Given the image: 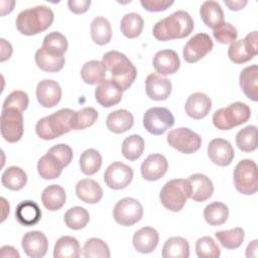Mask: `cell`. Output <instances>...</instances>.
<instances>
[{
  "label": "cell",
  "mask_w": 258,
  "mask_h": 258,
  "mask_svg": "<svg viewBox=\"0 0 258 258\" xmlns=\"http://www.w3.org/2000/svg\"><path fill=\"white\" fill-rule=\"evenodd\" d=\"M240 87L245 96L256 102L258 101V67L252 64L246 67L240 74Z\"/></svg>",
  "instance_id": "cell-26"
},
{
  "label": "cell",
  "mask_w": 258,
  "mask_h": 258,
  "mask_svg": "<svg viewBox=\"0 0 258 258\" xmlns=\"http://www.w3.org/2000/svg\"><path fill=\"white\" fill-rule=\"evenodd\" d=\"M247 0H225V4L232 11H238L243 9L247 5Z\"/></svg>",
  "instance_id": "cell-56"
},
{
  "label": "cell",
  "mask_w": 258,
  "mask_h": 258,
  "mask_svg": "<svg viewBox=\"0 0 258 258\" xmlns=\"http://www.w3.org/2000/svg\"><path fill=\"white\" fill-rule=\"evenodd\" d=\"M167 143L181 153L190 154L200 149L202 137L189 128L180 127L168 132Z\"/></svg>",
  "instance_id": "cell-8"
},
{
  "label": "cell",
  "mask_w": 258,
  "mask_h": 258,
  "mask_svg": "<svg viewBox=\"0 0 258 258\" xmlns=\"http://www.w3.org/2000/svg\"><path fill=\"white\" fill-rule=\"evenodd\" d=\"M91 5L90 0H70L68 1V6L70 10L75 14L85 13Z\"/></svg>",
  "instance_id": "cell-54"
},
{
  "label": "cell",
  "mask_w": 258,
  "mask_h": 258,
  "mask_svg": "<svg viewBox=\"0 0 258 258\" xmlns=\"http://www.w3.org/2000/svg\"><path fill=\"white\" fill-rule=\"evenodd\" d=\"M1 61H4L11 56L12 46L4 38H1Z\"/></svg>",
  "instance_id": "cell-55"
},
{
  "label": "cell",
  "mask_w": 258,
  "mask_h": 258,
  "mask_svg": "<svg viewBox=\"0 0 258 258\" xmlns=\"http://www.w3.org/2000/svg\"><path fill=\"white\" fill-rule=\"evenodd\" d=\"M174 2L169 0H141L140 4L149 12H160L169 8Z\"/></svg>",
  "instance_id": "cell-52"
},
{
  "label": "cell",
  "mask_w": 258,
  "mask_h": 258,
  "mask_svg": "<svg viewBox=\"0 0 258 258\" xmlns=\"http://www.w3.org/2000/svg\"><path fill=\"white\" fill-rule=\"evenodd\" d=\"M0 122L1 135L6 141L15 143L21 139L24 130L22 111L16 108L2 109Z\"/></svg>",
  "instance_id": "cell-9"
},
{
  "label": "cell",
  "mask_w": 258,
  "mask_h": 258,
  "mask_svg": "<svg viewBox=\"0 0 258 258\" xmlns=\"http://www.w3.org/2000/svg\"><path fill=\"white\" fill-rule=\"evenodd\" d=\"M66 225L72 230H81L90 221V215L83 207H73L67 211L63 217Z\"/></svg>",
  "instance_id": "cell-44"
},
{
  "label": "cell",
  "mask_w": 258,
  "mask_h": 258,
  "mask_svg": "<svg viewBox=\"0 0 258 258\" xmlns=\"http://www.w3.org/2000/svg\"><path fill=\"white\" fill-rule=\"evenodd\" d=\"M102 62L111 73V81L122 91L131 87L137 77V70L129 58L122 52L110 50L103 55Z\"/></svg>",
  "instance_id": "cell-2"
},
{
  "label": "cell",
  "mask_w": 258,
  "mask_h": 258,
  "mask_svg": "<svg viewBox=\"0 0 258 258\" xmlns=\"http://www.w3.org/2000/svg\"><path fill=\"white\" fill-rule=\"evenodd\" d=\"M257 31H252L246 35V37L243 39L244 44L248 50V52L255 56L258 53V45H257Z\"/></svg>",
  "instance_id": "cell-53"
},
{
  "label": "cell",
  "mask_w": 258,
  "mask_h": 258,
  "mask_svg": "<svg viewBox=\"0 0 258 258\" xmlns=\"http://www.w3.org/2000/svg\"><path fill=\"white\" fill-rule=\"evenodd\" d=\"M163 258H188L189 244L182 237H170L162 247Z\"/></svg>",
  "instance_id": "cell-33"
},
{
  "label": "cell",
  "mask_w": 258,
  "mask_h": 258,
  "mask_svg": "<svg viewBox=\"0 0 258 258\" xmlns=\"http://www.w3.org/2000/svg\"><path fill=\"white\" fill-rule=\"evenodd\" d=\"M158 240L159 235L154 228L143 227L135 232L132 243L137 252L146 254L152 252L156 248Z\"/></svg>",
  "instance_id": "cell-23"
},
{
  "label": "cell",
  "mask_w": 258,
  "mask_h": 258,
  "mask_svg": "<svg viewBox=\"0 0 258 258\" xmlns=\"http://www.w3.org/2000/svg\"><path fill=\"white\" fill-rule=\"evenodd\" d=\"M214 43L209 34L200 32L195 34L185 43L183 47V58L189 63H194L202 59L213 49Z\"/></svg>",
  "instance_id": "cell-12"
},
{
  "label": "cell",
  "mask_w": 258,
  "mask_h": 258,
  "mask_svg": "<svg viewBox=\"0 0 258 258\" xmlns=\"http://www.w3.org/2000/svg\"><path fill=\"white\" fill-rule=\"evenodd\" d=\"M213 35L218 42L227 44L232 43L236 40L238 36V30L230 22H223L214 29Z\"/></svg>",
  "instance_id": "cell-48"
},
{
  "label": "cell",
  "mask_w": 258,
  "mask_h": 258,
  "mask_svg": "<svg viewBox=\"0 0 258 258\" xmlns=\"http://www.w3.org/2000/svg\"><path fill=\"white\" fill-rule=\"evenodd\" d=\"M212 109L211 98L201 92L191 94L184 105L185 113L192 119L200 120L205 118Z\"/></svg>",
  "instance_id": "cell-20"
},
{
  "label": "cell",
  "mask_w": 258,
  "mask_h": 258,
  "mask_svg": "<svg viewBox=\"0 0 258 258\" xmlns=\"http://www.w3.org/2000/svg\"><path fill=\"white\" fill-rule=\"evenodd\" d=\"M168 162L164 155L153 153L148 155L141 164L142 177L149 181L158 180L167 171Z\"/></svg>",
  "instance_id": "cell-16"
},
{
  "label": "cell",
  "mask_w": 258,
  "mask_h": 258,
  "mask_svg": "<svg viewBox=\"0 0 258 258\" xmlns=\"http://www.w3.org/2000/svg\"><path fill=\"white\" fill-rule=\"evenodd\" d=\"M63 167L62 163L49 152H46V154L41 156L37 162L38 174L43 179L57 178L61 174Z\"/></svg>",
  "instance_id": "cell-30"
},
{
  "label": "cell",
  "mask_w": 258,
  "mask_h": 258,
  "mask_svg": "<svg viewBox=\"0 0 258 258\" xmlns=\"http://www.w3.org/2000/svg\"><path fill=\"white\" fill-rule=\"evenodd\" d=\"M208 156L213 163L219 166H227L232 163L235 152L229 141L223 138H215L208 145Z\"/></svg>",
  "instance_id": "cell-14"
},
{
  "label": "cell",
  "mask_w": 258,
  "mask_h": 258,
  "mask_svg": "<svg viewBox=\"0 0 258 258\" xmlns=\"http://www.w3.org/2000/svg\"><path fill=\"white\" fill-rule=\"evenodd\" d=\"M257 240H253L251 243L248 244L247 249H246V256L248 258L250 257H257Z\"/></svg>",
  "instance_id": "cell-58"
},
{
  "label": "cell",
  "mask_w": 258,
  "mask_h": 258,
  "mask_svg": "<svg viewBox=\"0 0 258 258\" xmlns=\"http://www.w3.org/2000/svg\"><path fill=\"white\" fill-rule=\"evenodd\" d=\"M34 59L36 66L40 70L48 73H56L60 71L66 62L63 54L49 51L43 47L36 50Z\"/></svg>",
  "instance_id": "cell-24"
},
{
  "label": "cell",
  "mask_w": 258,
  "mask_h": 258,
  "mask_svg": "<svg viewBox=\"0 0 258 258\" xmlns=\"http://www.w3.org/2000/svg\"><path fill=\"white\" fill-rule=\"evenodd\" d=\"M98 119V112L93 107H85L79 111H75L72 118L73 130H84L92 126Z\"/></svg>",
  "instance_id": "cell-42"
},
{
  "label": "cell",
  "mask_w": 258,
  "mask_h": 258,
  "mask_svg": "<svg viewBox=\"0 0 258 258\" xmlns=\"http://www.w3.org/2000/svg\"><path fill=\"white\" fill-rule=\"evenodd\" d=\"M134 117L132 113L125 109H119L109 113L106 119L107 128L116 134L124 133L132 128Z\"/></svg>",
  "instance_id": "cell-27"
},
{
  "label": "cell",
  "mask_w": 258,
  "mask_h": 258,
  "mask_svg": "<svg viewBox=\"0 0 258 258\" xmlns=\"http://www.w3.org/2000/svg\"><path fill=\"white\" fill-rule=\"evenodd\" d=\"M215 236L224 248L232 250L237 249L242 245L245 233L242 228L237 227L231 230L218 231L215 233Z\"/></svg>",
  "instance_id": "cell-40"
},
{
  "label": "cell",
  "mask_w": 258,
  "mask_h": 258,
  "mask_svg": "<svg viewBox=\"0 0 258 258\" xmlns=\"http://www.w3.org/2000/svg\"><path fill=\"white\" fill-rule=\"evenodd\" d=\"M174 124L172 113L164 107L148 109L143 116V126L150 134L161 135Z\"/></svg>",
  "instance_id": "cell-11"
},
{
  "label": "cell",
  "mask_w": 258,
  "mask_h": 258,
  "mask_svg": "<svg viewBox=\"0 0 258 258\" xmlns=\"http://www.w3.org/2000/svg\"><path fill=\"white\" fill-rule=\"evenodd\" d=\"M143 150L144 140L140 135H130L126 137L122 143V154L130 161L138 159L142 155Z\"/></svg>",
  "instance_id": "cell-43"
},
{
  "label": "cell",
  "mask_w": 258,
  "mask_h": 258,
  "mask_svg": "<svg viewBox=\"0 0 258 258\" xmlns=\"http://www.w3.org/2000/svg\"><path fill=\"white\" fill-rule=\"evenodd\" d=\"M1 256L2 257H17L19 258V253L11 246H3L1 248Z\"/></svg>",
  "instance_id": "cell-57"
},
{
  "label": "cell",
  "mask_w": 258,
  "mask_h": 258,
  "mask_svg": "<svg viewBox=\"0 0 258 258\" xmlns=\"http://www.w3.org/2000/svg\"><path fill=\"white\" fill-rule=\"evenodd\" d=\"M26 181L27 175L19 166H10L6 168L1 176L2 184L11 190H19L23 188Z\"/></svg>",
  "instance_id": "cell-36"
},
{
  "label": "cell",
  "mask_w": 258,
  "mask_h": 258,
  "mask_svg": "<svg viewBox=\"0 0 258 258\" xmlns=\"http://www.w3.org/2000/svg\"><path fill=\"white\" fill-rule=\"evenodd\" d=\"M67 195L64 189L58 184L46 186L41 194V202L49 211H57L66 204Z\"/></svg>",
  "instance_id": "cell-31"
},
{
  "label": "cell",
  "mask_w": 258,
  "mask_h": 258,
  "mask_svg": "<svg viewBox=\"0 0 258 258\" xmlns=\"http://www.w3.org/2000/svg\"><path fill=\"white\" fill-rule=\"evenodd\" d=\"M234 185L243 195H253L258 189L257 165L251 159L239 161L234 169Z\"/></svg>",
  "instance_id": "cell-7"
},
{
  "label": "cell",
  "mask_w": 258,
  "mask_h": 258,
  "mask_svg": "<svg viewBox=\"0 0 258 258\" xmlns=\"http://www.w3.org/2000/svg\"><path fill=\"white\" fill-rule=\"evenodd\" d=\"M83 255L86 258H109L110 249L103 240L90 238L84 245Z\"/></svg>",
  "instance_id": "cell-45"
},
{
  "label": "cell",
  "mask_w": 258,
  "mask_h": 258,
  "mask_svg": "<svg viewBox=\"0 0 258 258\" xmlns=\"http://www.w3.org/2000/svg\"><path fill=\"white\" fill-rule=\"evenodd\" d=\"M195 23L186 11L177 10L169 16L157 21L152 29L153 36L160 41L180 39L188 36L194 30Z\"/></svg>",
  "instance_id": "cell-1"
},
{
  "label": "cell",
  "mask_w": 258,
  "mask_h": 258,
  "mask_svg": "<svg viewBox=\"0 0 258 258\" xmlns=\"http://www.w3.org/2000/svg\"><path fill=\"white\" fill-rule=\"evenodd\" d=\"M251 116V109L242 102H234L226 108L217 110L213 115V124L219 130H230L246 123Z\"/></svg>",
  "instance_id": "cell-6"
},
{
  "label": "cell",
  "mask_w": 258,
  "mask_h": 258,
  "mask_svg": "<svg viewBox=\"0 0 258 258\" xmlns=\"http://www.w3.org/2000/svg\"><path fill=\"white\" fill-rule=\"evenodd\" d=\"M196 253L199 258H218L221 250L213 238L204 236L196 242Z\"/></svg>",
  "instance_id": "cell-46"
},
{
  "label": "cell",
  "mask_w": 258,
  "mask_h": 258,
  "mask_svg": "<svg viewBox=\"0 0 258 258\" xmlns=\"http://www.w3.org/2000/svg\"><path fill=\"white\" fill-rule=\"evenodd\" d=\"M72 109L64 108L39 119L35 125V132L43 140L55 139L72 130Z\"/></svg>",
  "instance_id": "cell-4"
},
{
  "label": "cell",
  "mask_w": 258,
  "mask_h": 258,
  "mask_svg": "<svg viewBox=\"0 0 258 258\" xmlns=\"http://www.w3.org/2000/svg\"><path fill=\"white\" fill-rule=\"evenodd\" d=\"M53 12L45 5L22 10L16 17V27L21 34L35 35L46 30L53 22Z\"/></svg>",
  "instance_id": "cell-3"
},
{
  "label": "cell",
  "mask_w": 258,
  "mask_h": 258,
  "mask_svg": "<svg viewBox=\"0 0 258 258\" xmlns=\"http://www.w3.org/2000/svg\"><path fill=\"white\" fill-rule=\"evenodd\" d=\"M91 36L98 45L107 44L112 37V28L109 20L102 16H97L91 23Z\"/></svg>",
  "instance_id": "cell-34"
},
{
  "label": "cell",
  "mask_w": 258,
  "mask_h": 258,
  "mask_svg": "<svg viewBox=\"0 0 258 258\" xmlns=\"http://www.w3.org/2000/svg\"><path fill=\"white\" fill-rule=\"evenodd\" d=\"M96 101L103 107L109 108L122 100V91L111 80L102 81L95 90Z\"/></svg>",
  "instance_id": "cell-21"
},
{
  "label": "cell",
  "mask_w": 258,
  "mask_h": 258,
  "mask_svg": "<svg viewBox=\"0 0 258 258\" xmlns=\"http://www.w3.org/2000/svg\"><path fill=\"white\" fill-rule=\"evenodd\" d=\"M190 183V199L195 202H205L209 200L214 192L212 180L205 174L194 173L188 177Z\"/></svg>",
  "instance_id": "cell-22"
},
{
  "label": "cell",
  "mask_w": 258,
  "mask_h": 258,
  "mask_svg": "<svg viewBox=\"0 0 258 258\" xmlns=\"http://www.w3.org/2000/svg\"><path fill=\"white\" fill-rule=\"evenodd\" d=\"M171 82L157 74H150L145 80V90L147 96L154 101L166 100L171 93Z\"/></svg>",
  "instance_id": "cell-19"
},
{
  "label": "cell",
  "mask_w": 258,
  "mask_h": 258,
  "mask_svg": "<svg viewBox=\"0 0 258 258\" xmlns=\"http://www.w3.org/2000/svg\"><path fill=\"white\" fill-rule=\"evenodd\" d=\"M229 216L228 207L221 202H214L209 204L204 209V218L211 226L223 225Z\"/></svg>",
  "instance_id": "cell-38"
},
{
  "label": "cell",
  "mask_w": 258,
  "mask_h": 258,
  "mask_svg": "<svg viewBox=\"0 0 258 258\" xmlns=\"http://www.w3.org/2000/svg\"><path fill=\"white\" fill-rule=\"evenodd\" d=\"M36 98L42 107L52 108L61 99V88L53 80H42L37 84Z\"/></svg>",
  "instance_id": "cell-17"
},
{
  "label": "cell",
  "mask_w": 258,
  "mask_h": 258,
  "mask_svg": "<svg viewBox=\"0 0 258 258\" xmlns=\"http://www.w3.org/2000/svg\"><path fill=\"white\" fill-rule=\"evenodd\" d=\"M200 15L203 22L213 29L224 22V11L218 2L213 0L205 1L202 4Z\"/></svg>",
  "instance_id": "cell-29"
},
{
  "label": "cell",
  "mask_w": 258,
  "mask_h": 258,
  "mask_svg": "<svg viewBox=\"0 0 258 258\" xmlns=\"http://www.w3.org/2000/svg\"><path fill=\"white\" fill-rule=\"evenodd\" d=\"M81 254V246L75 237L62 236L54 244V258H78Z\"/></svg>",
  "instance_id": "cell-32"
},
{
  "label": "cell",
  "mask_w": 258,
  "mask_h": 258,
  "mask_svg": "<svg viewBox=\"0 0 258 258\" xmlns=\"http://www.w3.org/2000/svg\"><path fill=\"white\" fill-rule=\"evenodd\" d=\"M80 168L86 175H93L99 171L102 165V156L94 148L86 149L80 156Z\"/></svg>",
  "instance_id": "cell-39"
},
{
  "label": "cell",
  "mask_w": 258,
  "mask_h": 258,
  "mask_svg": "<svg viewBox=\"0 0 258 258\" xmlns=\"http://www.w3.org/2000/svg\"><path fill=\"white\" fill-rule=\"evenodd\" d=\"M152 66L161 76L172 75L178 71L180 67V59L174 50L162 49L154 54Z\"/></svg>",
  "instance_id": "cell-18"
},
{
  "label": "cell",
  "mask_w": 258,
  "mask_h": 258,
  "mask_svg": "<svg viewBox=\"0 0 258 258\" xmlns=\"http://www.w3.org/2000/svg\"><path fill=\"white\" fill-rule=\"evenodd\" d=\"M143 25L144 20L142 16L138 13L130 12L122 17L120 22V29L127 38H135L141 34Z\"/></svg>",
  "instance_id": "cell-37"
},
{
  "label": "cell",
  "mask_w": 258,
  "mask_h": 258,
  "mask_svg": "<svg viewBox=\"0 0 258 258\" xmlns=\"http://www.w3.org/2000/svg\"><path fill=\"white\" fill-rule=\"evenodd\" d=\"M29 103L28 96L25 92L23 91H13L10 93L2 106V109H7V108H16L20 111H24L27 109Z\"/></svg>",
  "instance_id": "cell-50"
},
{
  "label": "cell",
  "mask_w": 258,
  "mask_h": 258,
  "mask_svg": "<svg viewBox=\"0 0 258 258\" xmlns=\"http://www.w3.org/2000/svg\"><path fill=\"white\" fill-rule=\"evenodd\" d=\"M68 40L63 34L58 31H52L45 35L41 47L56 53L63 54L68 49Z\"/></svg>",
  "instance_id": "cell-47"
},
{
  "label": "cell",
  "mask_w": 258,
  "mask_h": 258,
  "mask_svg": "<svg viewBox=\"0 0 258 258\" xmlns=\"http://www.w3.org/2000/svg\"><path fill=\"white\" fill-rule=\"evenodd\" d=\"M188 198H190V183L188 179L183 178L167 181L159 194L162 206L171 212L181 211Z\"/></svg>",
  "instance_id": "cell-5"
},
{
  "label": "cell",
  "mask_w": 258,
  "mask_h": 258,
  "mask_svg": "<svg viewBox=\"0 0 258 258\" xmlns=\"http://www.w3.org/2000/svg\"><path fill=\"white\" fill-rule=\"evenodd\" d=\"M76 195L87 204H97L103 197V189L96 180L84 178L76 184Z\"/></svg>",
  "instance_id": "cell-28"
},
{
  "label": "cell",
  "mask_w": 258,
  "mask_h": 258,
  "mask_svg": "<svg viewBox=\"0 0 258 258\" xmlns=\"http://www.w3.org/2000/svg\"><path fill=\"white\" fill-rule=\"evenodd\" d=\"M21 246L25 254L31 258L43 257L48 249V241L40 231H30L23 235Z\"/></svg>",
  "instance_id": "cell-15"
},
{
  "label": "cell",
  "mask_w": 258,
  "mask_h": 258,
  "mask_svg": "<svg viewBox=\"0 0 258 258\" xmlns=\"http://www.w3.org/2000/svg\"><path fill=\"white\" fill-rule=\"evenodd\" d=\"M228 56L231 61L237 64L247 62L248 60L253 58V56L248 52L243 39L236 40L231 43L228 48Z\"/></svg>",
  "instance_id": "cell-49"
},
{
  "label": "cell",
  "mask_w": 258,
  "mask_h": 258,
  "mask_svg": "<svg viewBox=\"0 0 258 258\" xmlns=\"http://www.w3.org/2000/svg\"><path fill=\"white\" fill-rule=\"evenodd\" d=\"M47 152L53 154L62 163V165L64 167L68 166L71 163V161L73 160L72 148L69 145L63 144V143H59V144L52 146L51 148L48 149Z\"/></svg>",
  "instance_id": "cell-51"
},
{
  "label": "cell",
  "mask_w": 258,
  "mask_h": 258,
  "mask_svg": "<svg viewBox=\"0 0 258 258\" xmlns=\"http://www.w3.org/2000/svg\"><path fill=\"white\" fill-rule=\"evenodd\" d=\"M133 179L132 168L120 161L111 163L104 172V181L112 189L125 188Z\"/></svg>",
  "instance_id": "cell-13"
},
{
  "label": "cell",
  "mask_w": 258,
  "mask_h": 258,
  "mask_svg": "<svg viewBox=\"0 0 258 258\" xmlns=\"http://www.w3.org/2000/svg\"><path fill=\"white\" fill-rule=\"evenodd\" d=\"M143 216V207L139 201L133 198H123L118 201L113 210L116 223L124 227H130L138 223Z\"/></svg>",
  "instance_id": "cell-10"
},
{
  "label": "cell",
  "mask_w": 258,
  "mask_h": 258,
  "mask_svg": "<svg viewBox=\"0 0 258 258\" xmlns=\"http://www.w3.org/2000/svg\"><path fill=\"white\" fill-rule=\"evenodd\" d=\"M81 77L88 85L100 84L105 80L106 69L100 60H89L82 67Z\"/></svg>",
  "instance_id": "cell-35"
},
{
  "label": "cell",
  "mask_w": 258,
  "mask_h": 258,
  "mask_svg": "<svg viewBox=\"0 0 258 258\" xmlns=\"http://www.w3.org/2000/svg\"><path fill=\"white\" fill-rule=\"evenodd\" d=\"M236 145L243 152H251L257 148V127L248 125L236 135Z\"/></svg>",
  "instance_id": "cell-41"
},
{
  "label": "cell",
  "mask_w": 258,
  "mask_h": 258,
  "mask_svg": "<svg viewBox=\"0 0 258 258\" xmlns=\"http://www.w3.org/2000/svg\"><path fill=\"white\" fill-rule=\"evenodd\" d=\"M17 222L26 227L36 225L41 219V210L33 201L20 202L15 210Z\"/></svg>",
  "instance_id": "cell-25"
}]
</instances>
